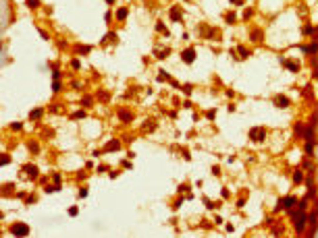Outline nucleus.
Wrapping results in <instances>:
<instances>
[{
  "mask_svg": "<svg viewBox=\"0 0 318 238\" xmlns=\"http://www.w3.org/2000/svg\"><path fill=\"white\" fill-rule=\"evenodd\" d=\"M293 220H295V232H297V234H302V232H304V228H306V220H308V216L302 211V213H295V216H293Z\"/></svg>",
  "mask_w": 318,
  "mask_h": 238,
  "instance_id": "f257e3e1",
  "label": "nucleus"
},
{
  "mask_svg": "<svg viewBox=\"0 0 318 238\" xmlns=\"http://www.w3.org/2000/svg\"><path fill=\"white\" fill-rule=\"evenodd\" d=\"M11 232L15 236H27L29 234V226L27 224H15V226H11Z\"/></svg>",
  "mask_w": 318,
  "mask_h": 238,
  "instance_id": "f03ea898",
  "label": "nucleus"
},
{
  "mask_svg": "<svg viewBox=\"0 0 318 238\" xmlns=\"http://www.w3.org/2000/svg\"><path fill=\"white\" fill-rule=\"evenodd\" d=\"M117 116L121 118L123 122H131V120H133V114H131L129 110H125V108H119V110H117Z\"/></svg>",
  "mask_w": 318,
  "mask_h": 238,
  "instance_id": "7ed1b4c3",
  "label": "nucleus"
},
{
  "mask_svg": "<svg viewBox=\"0 0 318 238\" xmlns=\"http://www.w3.org/2000/svg\"><path fill=\"white\" fill-rule=\"evenodd\" d=\"M264 137H266V131H264V128H254V131H249V139L264 141Z\"/></svg>",
  "mask_w": 318,
  "mask_h": 238,
  "instance_id": "20e7f679",
  "label": "nucleus"
},
{
  "mask_svg": "<svg viewBox=\"0 0 318 238\" xmlns=\"http://www.w3.org/2000/svg\"><path fill=\"white\" fill-rule=\"evenodd\" d=\"M181 58H183L185 62H189V64H191V62L195 60V52L191 50V48H189V50H183V52H181Z\"/></svg>",
  "mask_w": 318,
  "mask_h": 238,
  "instance_id": "39448f33",
  "label": "nucleus"
},
{
  "mask_svg": "<svg viewBox=\"0 0 318 238\" xmlns=\"http://www.w3.org/2000/svg\"><path fill=\"white\" fill-rule=\"evenodd\" d=\"M117 149H121V141L119 139H112L110 143H106V147H104V151H117Z\"/></svg>",
  "mask_w": 318,
  "mask_h": 238,
  "instance_id": "423d86ee",
  "label": "nucleus"
},
{
  "mask_svg": "<svg viewBox=\"0 0 318 238\" xmlns=\"http://www.w3.org/2000/svg\"><path fill=\"white\" fill-rule=\"evenodd\" d=\"M23 170L27 172V176H29L31 180H35V176H38V168H35V166H31V164H27V166H23Z\"/></svg>",
  "mask_w": 318,
  "mask_h": 238,
  "instance_id": "0eeeda50",
  "label": "nucleus"
},
{
  "mask_svg": "<svg viewBox=\"0 0 318 238\" xmlns=\"http://www.w3.org/2000/svg\"><path fill=\"white\" fill-rule=\"evenodd\" d=\"M275 104H277L279 108H287V106H289V100L285 98V95H279V98H275Z\"/></svg>",
  "mask_w": 318,
  "mask_h": 238,
  "instance_id": "6e6552de",
  "label": "nucleus"
},
{
  "mask_svg": "<svg viewBox=\"0 0 318 238\" xmlns=\"http://www.w3.org/2000/svg\"><path fill=\"white\" fill-rule=\"evenodd\" d=\"M302 50H304V52H310V54H316V52H318V44L314 41V44H310V46H302Z\"/></svg>",
  "mask_w": 318,
  "mask_h": 238,
  "instance_id": "1a4fd4ad",
  "label": "nucleus"
},
{
  "mask_svg": "<svg viewBox=\"0 0 318 238\" xmlns=\"http://www.w3.org/2000/svg\"><path fill=\"white\" fill-rule=\"evenodd\" d=\"M42 114H44V110L42 108H35V110L29 112V118H31V120H38V118H42Z\"/></svg>",
  "mask_w": 318,
  "mask_h": 238,
  "instance_id": "9d476101",
  "label": "nucleus"
},
{
  "mask_svg": "<svg viewBox=\"0 0 318 238\" xmlns=\"http://www.w3.org/2000/svg\"><path fill=\"white\" fill-rule=\"evenodd\" d=\"M127 15H129V8H125V6L117 11V19H119V21H125V19H127Z\"/></svg>",
  "mask_w": 318,
  "mask_h": 238,
  "instance_id": "9b49d317",
  "label": "nucleus"
},
{
  "mask_svg": "<svg viewBox=\"0 0 318 238\" xmlns=\"http://www.w3.org/2000/svg\"><path fill=\"white\" fill-rule=\"evenodd\" d=\"M92 104H94V98H92V95H83V98H81V106H83V108L92 106Z\"/></svg>",
  "mask_w": 318,
  "mask_h": 238,
  "instance_id": "f8f14e48",
  "label": "nucleus"
},
{
  "mask_svg": "<svg viewBox=\"0 0 318 238\" xmlns=\"http://www.w3.org/2000/svg\"><path fill=\"white\" fill-rule=\"evenodd\" d=\"M302 180H304L302 170H295V174H293V182H295V184H302Z\"/></svg>",
  "mask_w": 318,
  "mask_h": 238,
  "instance_id": "ddd939ff",
  "label": "nucleus"
},
{
  "mask_svg": "<svg viewBox=\"0 0 318 238\" xmlns=\"http://www.w3.org/2000/svg\"><path fill=\"white\" fill-rule=\"evenodd\" d=\"M92 46H77V54H89Z\"/></svg>",
  "mask_w": 318,
  "mask_h": 238,
  "instance_id": "4468645a",
  "label": "nucleus"
},
{
  "mask_svg": "<svg viewBox=\"0 0 318 238\" xmlns=\"http://www.w3.org/2000/svg\"><path fill=\"white\" fill-rule=\"evenodd\" d=\"M316 216H318V211H312V213H308V222L312 224V228L316 226Z\"/></svg>",
  "mask_w": 318,
  "mask_h": 238,
  "instance_id": "2eb2a0df",
  "label": "nucleus"
},
{
  "mask_svg": "<svg viewBox=\"0 0 318 238\" xmlns=\"http://www.w3.org/2000/svg\"><path fill=\"white\" fill-rule=\"evenodd\" d=\"M285 66H287V68L291 70V73H297V70H300V66L295 64V62H285Z\"/></svg>",
  "mask_w": 318,
  "mask_h": 238,
  "instance_id": "dca6fc26",
  "label": "nucleus"
},
{
  "mask_svg": "<svg viewBox=\"0 0 318 238\" xmlns=\"http://www.w3.org/2000/svg\"><path fill=\"white\" fill-rule=\"evenodd\" d=\"M295 135H297V137H306V133H304V124H295Z\"/></svg>",
  "mask_w": 318,
  "mask_h": 238,
  "instance_id": "f3484780",
  "label": "nucleus"
},
{
  "mask_svg": "<svg viewBox=\"0 0 318 238\" xmlns=\"http://www.w3.org/2000/svg\"><path fill=\"white\" fill-rule=\"evenodd\" d=\"M237 50H239V56H241V58H247V56H249V52L245 50V48H243V46H239V48H237Z\"/></svg>",
  "mask_w": 318,
  "mask_h": 238,
  "instance_id": "a211bd4d",
  "label": "nucleus"
},
{
  "mask_svg": "<svg viewBox=\"0 0 318 238\" xmlns=\"http://www.w3.org/2000/svg\"><path fill=\"white\" fill-rule=\"evenodd\" d=\"M171 19H173V21H179V19H181V17H179V8H173V11H171Z\"/></svg>",
  "mask_w": 318,
  "mask_h": 238,
  "instance_id": "6ab92c4d",
  "label": "nucleus"
},
{
  "mask_svg": "<svg viewBox=\"0 0 318 238\" xmlns=\"http://www.w3.org/2000/svg\"><path fill=\"white\" fill-rule=\"evenodd\" d=\"M27 6L29 8H38L40 6V0H27Z\"/></svg>",
  "mask_w": 318,
  "mask_h": 238,
  "instance_id": "aec40b11",
  "label": "nucleus"
},
{
  "mask_svg": "<svg viewBox=\"0 0 318 238\" xmlns=\"http://www.w3.org/2000/svg\"><path fill=\"white\" fill-rule=\"evenodd\" d=\"M235 19H237L235 13H227V23H235Z\"/></svg>",
  "mask_w": 318,
  "mask_h": 238,
  "instance_id": "412c9836",
  "label": "nucleus"
},
{
  "mask_svg": "<svg viewBox=\"0 0 318 238\" xmlns=\"http://www.w3.org/2000/svg\"><path fill=\"white\" fill-rule=\"evenodd\" d=\"M29 151L31 153H38L40 151V145H38V143H29Z\"/></svg>",
  "mask_w": 318,
  "mask_h": 238,
  "instance_id": "4be33fe9",
  "label": "nucleus"
},
{
  "mask_svg": "<svg viewBox=\"0 0 318 238\" xmlns=\"http://www.w3.org/2000/svg\"><path fill=\"white\" fill-rule=\"evenodd\" d=\"M71 118H73V120H79V118H85V112H83V110H81V112H75V114H73Z\"/></svg>",
  "mask_w": 318,
  "mask_h": 238,
  "instance_id": "5701e85b",
  "label": "nucleus"
},
{
  "mask_svg": "<svg viewBox=\"0 0 318 238\" xmlns=\"http://www.w3.org/2000/svg\"><path fill=\"white\" fill-rule=\"evenodd\" d=\"M249 37H252V39H262V33H260V31L256 29L254 33H249Z\"/></svg>",
  "mask_w": 318,
  "mask_h": 238,
  "instance_id": "b1692460",
  "label": "nucleus"
},
{
  "mask_svg": "<svg viewBox=\"0 0 318 238\" xmlns=\"http://www.w3.org/2000/svg\"><path fill=\"white\" fill-rule=\"evenodd\" d=\"M252 15H254V11H252V8H245V13H243V19H252Z\"/></svg>",
  "mask_w": 318,
  "mask_h": 238,
  "instance_id": "393cba45",
  "label": "nucleus"
},
{
  "mask_svg": "<svg viewBox=\"0 0 318 238\" xmlns=\"http://www.w3.org/2000/svg\"><path fill=\"white\" fill-rule=\"evenodd\" d=\"M11 128H13V131H21V128H23V124H21V122H13Z\"/></svg>",
  "mask_w": 318,
  "mask_h": 238,
  "instance_id": "a878e982",
  "label": "nucleus"
},
{
  "mask_svg": "<svg viewBox=\"0 0 318 238\" xmlns=\"http://www.w3.org/2000/svg\"><path fill=\"white\" fill-rule=\"evenodd\" d=\"M156 56H158V58H166V56H169V50H162V52H156Z\"/></svg>",
  "mask_w": 318,
  "mask_h": 238,
  "instance_id": "bb28decb",
  "label": "nucleus"
},
{
  "mask_svg": "<svg viewBox=\"0 0 318 238\" xmlns=\"http://www.w3.org/2000/svg\"><path fill=\"white\" fill-rule=\"evenodd\" d=\"M98 98H100L102 102H108V93H102V91H100V93H98Z\"/></svg>",
  "mask_w": 318,
  "mask_h": 238,
  "instance_id": "cd10ccee",
  "label": "nucleus"
},
{
  "mask_svg": "<svg viewBox=\"0 0 318 238\" xmlns=\"http://www.w3.org/2000/svg\"><path fill=\"white\" fill-rule=\"evenodd\" d=\"M85 197H87V188H81L79 190V199H85Z\"/></svg>",
  "mask_w": 318,
  "mask_h": 238,
  "instance_id": "c85d7f7f",
  "label": "nucleus"
},
{
  "mask_svg": "<svg viewBox=\"0 0 318 238\" xmlns=\"http://www.w3.org/2000/svg\"><path fill=\"white\" fill-rule=\"evenodd\" d=\"M77 213H79V209H77V207H71V209H69V216H73V218H75Z\"/></svg>",
  "mask_w": 318,
  "mask_h": 238,
  "instance_id": "c756f323",
  "label": "nucleus"
},
{
  "mask_svg": "<svg viewBox=\"0 0 318 238\" xmlns=\"http://www.w3.org/2000/svg\"><path fill=\"white\" fill-rule=\"evenodd\" d=\"M312 31H314V29H312L310 25H308V27H304V35H312Z\"/></svg>",
  "mask_w": 318,
  "mask_h": 238,
  "instance_id": "7c9ffc66",
  "label": "nucleus"
},
{
  "mask_svg": "<svg viewBox=\"0 0 318 238\" xmlns=\"http://www.w3.org/2000/svg\"><path fill=\"white\" fill-rule=\"evenodd\" d=\"M58 89H60V83H58V81H54V85H52V91H54V93H56V91H58Z\"/></svg>",
  "mask_w": 318,
  "mask_h": 238,
  "instance_id": "2f4dec72",
  "label": "nucleus"
},
{
  "mask_svg": "<svg viewBox=\"0 0 318 238\" xmlns=\"http://www.w3.org/2000/svg\"><path fill=\"white\" fill-rule=\"evenodd\" d=\"M214 116H216V110H210V112H208V118H210V120H214Z\"/></svg>",
  "mask_w": 318,
  "mask_h": 238,
  "instance_id": "473e14b6",
  "label": "nucleus"
},
{
  "mask_svg": "<svg viewBox=\"0 0 318 238\" xmlns=\"http://www.w3.org/2000/svg\"><path fill=\"white\" fill-rule=\"evenodd\" d=\"M71 66L77 70V68H79V60H71Z\"/></svg>",
  "mask_w": 318,
  "mask_h": 238,
  "instance_id": "72a5a7b5",
  "label": "nucleus"
},
{
  "mask_svg": "<svg viewBox=\"0 0 318 238\" xmlns=\"http://www.w3.org/2000/svg\"><path fill=\"white\" fill-rule=\"evenodd\" d=\"M2 164H11V155H2Z\"/></svg>",
  "mask_w": 318,
  "mask_h": 238,
  "instance_id": "f704fd0d",
  "label": "nucleus"
},
{
  "mask_svg": "<svg viewBox=\"0 0 318 238\" xmlns=\"http://www.w3.org/2000/svg\"><path fill=\"white\" fill-rule=\"evenodd\" d=\"M314 77H316V79H318V68H316V70H314Z\"/></svg>",
  "mask_w": 318,
  "mask_h": 238,
  "instance_id": "c9c22d12",
  "label": "nucleus"
},
{
  "mask_svg": "<svg viewBox=\"0 0 318 238\" xmlns=\"http://www.w3.org/2000/svg\"><path fill=\"white\" fill-rule=\"evenodd\" d=\"M106 2H108V4H112V2H115V0H106Z\"/></svg>",
  "mask_w": 318,
  "mask_h": 238,
  "instance_id": "e433bc0d",
  "label": "nucleus"
},
{
  "mask_svg": "<svg viewBox=\"0 0 318 238\" xmlns=\"http://www.w3.org/2000/svg\"><path fill=\"white\" fill-rule=\"evenodd\" d=\"M187 2H191V0H187Z\"/></svg>",
  "mask_w": 318,
  "mask_h": 238,
  "instance_id": "4c0bfd02",
  "label": "nucleus"
}]
</instances>
